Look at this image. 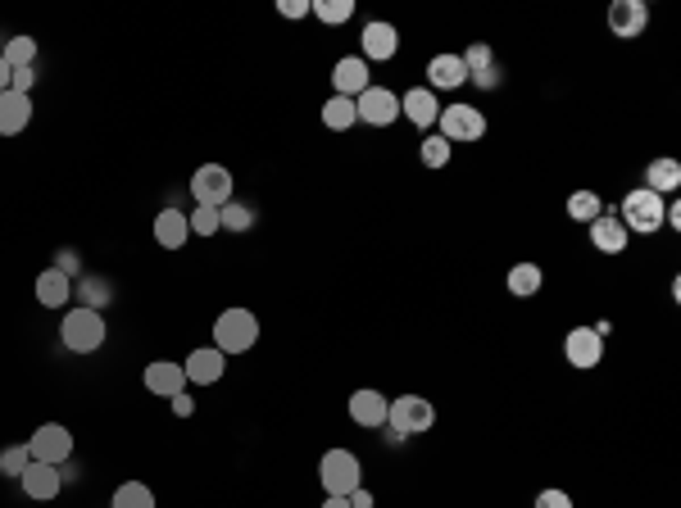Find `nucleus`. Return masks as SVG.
<instances>
[{
	"label": "nucleus",
	"mask_w": 681,
	"mask_h": 508,
	"mask_svg": "<svg viewBox=\"0 0 681 508\" xmlns=\"http://www.w3.org/2000/svg\"><path fill=\"white\" fill-rule=\"evenodd\" d=\"M105 336H109V327H105V318H100L96 309H82V304H73V309L64 313V323H60L64 350H73V354H96L100 345H105Z\"/></svg>",
	"instance_id": "nucleus-1"
},
{
	"label": "nucleus",
	"mask_w": 681,
	"mask_h": 508,
	"mask_svg": "<svg viewBox=\"0 0 681 508\" xmlns=\"http://www.w3.org/2000/svg\"><path fill=\"white\" fill-rule=\"evenodd\" d=\"M259 341V318L250 309H223L214 323V350L223 354H246Z\"/></svg>",
	"instance_id": "nucleus-2"
},
{
	"label": "nucleus",
	"mask_w": 681,
	"mask_h": 508,
	"mask_svg": "<svg viewBox=\"0 0 681 508\" xmlns=\"http://www.w3.org/2000/svg\"><path fill=\"white\" fill-rule=\"evenodd\" d=\"M618 218H622V227H627V236H632V232H641V236L659 232V227H663V196H654L650 186H636V191H627V196H622Z\"/></svg>",
	"instance_id": "nucleus-3"
},
{
	"label": "nucleus",
	"mask_w": 681,
	"mask_h": 508,
	"mask_svg": "<svg viewBox=\"0 0 681 508\" xmlns=\"http://www.w3.org/2000/svg\"><path fill=\"white\" fill-rule=\"evenodd\" d=\"M386 427H391V436H423V431L436 427V409L432 400H423V395H400V400H391V409H386Z\"/></svg>",
	"instance_id": "nucleus-4"
},
{
	"label": "nucleus",
	"mask_w": 681,
	"mask_h": 508,
	"mask_svg": "<svg viewBox=\"0 0 681 508\" xmlns=\"http://www.w3.org/2000/svg\"><path fill=\"white\" fill-rule=\"evenodd\" d=\"M318 481H323L327 495H355L364 486V468H359V459L350 450H327L318 459Z\"/></svg>",
	"instance_id": "nucleus-5"
},
{
	"label": "nucleus",
	"mask_w": 681,
	"mask_h": 508,
	"mask_svg": "<svg viewBox=\"0 0 681 508\" xmlns=\"http://www.w3.org/2000/svg\"><path fill=\"white\" fill-rule=\"evenodd\" d=\"M436 132H441L450 146H468V141L486 137V118H482V109H473V105H441Z\"/></svg>",
	"instance_id": "nucleus-6"
},
{
	"label": "nucleus",
	"mask_w": 681,
	"mask_h": 508,
	"mask_svg": "<svg viewBox=\"0 0 681 508\" xmlns=\"http://www.w3.org/2000/svg\"><path fill=\"white\" fill-rule=\"evenodd\" d=\"M28 450L37 463H55V468H64V463L73 459V436L69 427H60V422H41L37 431H32Z\"/></svg>",
	"instance_id": "nucleus-7"
},
{
	"label": "nucleus",
	"mask_w": 681,
	"mask_h": 508,
	"mask_svg": "<svg viewBox=\"0 0 681 508\" xmlns=\"http://www.w3.org/2000/svg\"><path fill=\"white\" fill-rule=\"evenodd\" d=\"M191 196L196 205H209V209H223L232 200V173L223 164H200L191 173Z\"/></svg>",
	"instance_id": "nucleus-8"
},
{
	"label": "nucleus",
	"mask_w": 681,
	"mask_h": 508,
	"mask_svg": "<svg viewBox=\"0 0 681 508\" xmlns=\"http://www.w3.org/2000/svg\"><path fill=\"white\" fill-rule=\"evenodd\" d=\"M650 28V5L645 0H613L609 5V32L618 41H636Z\"/></svg>",
	"instance_id": "nucleus-9"
},
{
	"label": "nucleus",
	"mask_w": 681,
	"mask_h": 508,
	"mask_svg": "<svg viewBox=\"0 0 681 508\" xmlns=\"http://www.w3.org/2000/svg\"><path fill=\"white\" fill-rule=\"evenodd\" d=\"M355 114L373 127H391L395 118H400V96H395L391 87H368L364 96L355 100Z\"/></svg>",
	"instance_id": "nucleus-10"
},
{
	"label": "nucleus",
	"mask_w": 681,
	"mask_h": 508,
	"mask_svg": "<svg viewBox=\"0 0 681 508\" xmlns=\"http://www.w3.org/2000/svg\"><path fill=\"white\" fill-rule=\"evenodd\" d=\"M563 354H568V363L582 372H591L595 363L604 359V336L595 332V327H573V332L563 336Z\"/></svg>",
	"instance_id": "nucleus-11"
},
{
	"label": "nucleus",
	"mask_w": 681,
	"mask_h": 508,
	"mask_svg": "<svg viewBox=\"0 0 681 508\" xmlns=\"http://www.w3.org/2000/svg\"><path fill=\"white\" fill-rule=\"evenodd\" d=\"M373 69H368V59L364 55H346V59H336V69H332V87H336V96H350V100H359L368 87H373Z\"/></svg>",
	"instance_id": "nucleus-12"
},
{
	"label": "nucleus",
	"mask_w": 681,
	"mask_h": 508,
	"mask_svg": "<svg viewBox=\"0 0 681 508\" xmlns=\"http://www.w3.org/2000/svg\"><path fill=\"white\" fill-rule=\"evenodd\" d=\"M141 381H146V391H150V395H164V400H173V395L187 391V372H182V363H173V359L146 363Z\"/></svg>",
	"instance_id": "nucleus-13"
},
{
	"label": "nucleus",
	"mask_w": 681,
	"mask_h": 508,
	"mask_svg": "<svg viewBox=\"0 0 681 508\" xmlns=\"http://www.w3.org/2000/svg\"><path fill=\"white\" fill-rule=\"evenodd\" d=\"M182 372H187V381H196V386H214V381L227 372V354L214 350V345H200V350L187 354Z\"/></svg>",
	"instance_id": "nucleus-14"
},
{
	"label": "nucleus",
	"mask_w": 681,
	"mask_h": 508,
	"mask_svg": "<svg viewBox=\"0 0 681 508\" xmlns=\"http://www.w3.org/2000/svg\"><path fill=\"white\" fill-rule=\"evenodd\" d=\"M19 486H23V495H28V499H55L64 490V472L55 468V463H37V459H32L28 472L19 477Z\"/></svg>",
	"instance_id": "nucleus-15"
},
{
	"label": "nucleus",
	"mask_w": 681,
	"mask_h": 508,
	"mask_svg": "<svg viewBox=\"0 0 681 508\" xmlns=\"http://www.w3.org/2000/svg\"><path fill=\"white\" fill-rule=\"evenodd\" d=\"M400 55V32L391 23H364V59L368 64H386V59Z\"/></svg>",
	"instance_id": "nucleus-16"
},
{
	"label": "nucleus",
	"mask_w": 681,
	"mask_h": 508,
	"mask_svg": "<svg viewBox=\"0 0 681 508\" xmlns=\"http://www.w3.org/2000/svg\"><path fill=\"white\" fill-rule=\"evenodd\" d=\"M28 123H32V96L0 91V137H19Z\"/></svg>",
	"instance_id": "nucleus-17"
},
{
	"label": "nucleus",
	"mask_w": 681,
	"mask_h": 508,
	"mask_svg": "<svg viewBox=\"0 0 681 508\" xmlns=\"http://www.w3.org/2000/svg\"><path fill=\"white\" fill-rule=\"evenodd\" d=\"M386 409H391V400H386L382 391H355L350 395V422H359V427H386Z\"/></svg>",
	"instance_id": "nucleus-18"
},
{
	"label": "nucleus",
	"mask_w": 681,
	"mask_h": 508,
	"mask_svg": "<svg viewBox=\"0 0 681 508\" xmlns=\"http://www.w3.org/2000/svg\"><path fill=\"white\" fill-rule=\"evenodd\" d=\"M400 109L409 114V123L418 127H436V118H441V100H436L432 87H414L400 96Z\"/></svg>",
	"instance_id": "nucleus-19"
},
{
	"label": "nucleus",
	"mask_w": 681,
	"mask_h": 508,
	"mask_svg": "<svg viewBox=\"0 0 681 508\" xmlns=\"http://www.w3.org/2000/svg\"><path fill=\"white\" fill-rule=\"evenodd\" d=\"M37 304H46V309H64V304L73 300V277H64L60 268H46V273H37Z\"/></svg>",
	"instance_id": "nucleus-20"
},
{
	"label": "nucleus",
	"mask_w": 681,
	"mask_h": 508,
	"mask_svg": "<svg viewBox=\"0 0 681 508\" xmlns=\"http://www.w3.org/2000/svg\"><path fill=\"white\" fill-rule=\"evenodd\" d=\"M591 245L600 254H622L627 250V227H622V218L618 214H600L591 223Z\"/></svg>",
	"instance_id": "nucleus-21"
},
{
	"label": "nucleus",
	"mask_w": 681,
	"mask_h": 508,
	"mask_svg": "<svg viewBox=\"0 0 681 508\" xmlns=\"http://www.w3.org/2000/svg\"><path fill=\"white\" fill-rule=\"evenodd\" d=\"M427 82H432V91H454L468 82V69L459 55H436L432 64H427Z\"/></svg>",
	"instance_id": "nucleus-22"
},
{
	"label": "nucleus",
	"mask_w": 681,
	"mask_h": 508,
	"mask_svg": "<svg viewBox=\"0 0 681 508\" xmlns=\"http://www.w3.org/2000/svg\"><path fill=\"white\" fill-rule=\"evenodd\" d=\"M187 236H191V223H187L182 209H164V214L155 218V241L164 245V250H182Z\"/></svg>",
	"instance_id": "nucleus-23"
},
{
	"label": "nucleus",
	"mask_w": 681,
	"mask_h": 508,
	"mask_svg": "<svg viewBox=\"0 0 681 508\" xmlns=\"http://www.w3.org/2000/svg\"><path fill=\"white\" fill-rule=\"evenodd\" d=\"M504 286H509V295H518V300H532V295L545 286V273L536 264H514L509 273H504Z\"/></svg>",
	"instance_id": "nucleus-24"
},
{
	"label": "nucleus",
	"mask_w": 681,
	"mask_h": 508,
	"mask_svg": "<svg viewBox=\"0 0 681 508\" xmlns=\"http://www.w3.org/2000/svg\"><path fill=\"white\" fill-rule=\"evenodd\" d=\"M645 186H650L654 196H672L681 186V164L677 159H654V164L645 168Z\"/></svg>",
	"instance_id": "nucleus-25"
},
{
	"label": "nucleus",
	"mask_w": 681,
	"mask_h": 508,
	"mask_svg": "<svg viewBox=\"0 0 681 508\" xmlns=\"http://www.w3.org/2000/svg\"><path fill=\"white\" fill-rule=\"evenodd\" d=\"M323 123L332 127V132H350V127L359 123L355 100H350V96H327V105H323Z\"/></svg>",
	"instance_id": "nucleus-26"
},
{
	"label": "nucleus",
	"mask_w": 681,
	"mask_h": 508,
	"mask_svg": "<svg viewBox=\"0 0 681 508\" xmlns=\"http://www.w3.org/2000/svg\"><path fill=\"white\" fill-rule=\"evenodd\" d=\"M73 295H78V304H82V309H96V313H100L109 300H114V286H109L105 277H82V282H78V291H73Z\"/></svg>",
	"instance_id": "nucleus-27"
},
{
	"label": "nucleus",
	"mask_w": 681,
	"mask_h": 508,
	"mask_svg": "<svg viewBox=\"0 0 681 508\" xmlns=\"http://www.w3.org/2000/svg\"><path fill=\"white\" fill-rule=\"evenodd\" d=\"M0 55H5L10 69H37V41L32 37H10L0 46Z\"/></svg>",
	"instance_id": "nucleus-28"
},
{
	"label": "nucleus",
	"mask_w": 681,
	"mask_h": 508,
	"mask_svg": "<svg viewBox=\"0 0 681 508\" xmlns=\"http://www.w3.org/2000/svg\"><path fill=\"white\" fill-rule=\"evenodd\" d=\"M600 214H604V205H600V196H595V191H573V196H568V218H573V223L591 227Z\"/></svg>",
	"instance_id": "nucleus-29"
},
{
	"label": "nucleus",
	"mask_w": 681,
	"mask_h": 508,
	"mask_svg": "<svg viewBox=\"0 0 681 508\" xmlns=\"http://www.w3.org/2000/svg\"><path fill=\"white\" fill-rule=\"evenodd\" d=\"M114 508H155V490L146 481H123L114 490Z\"/></svg>",
	"instance_id": "nucleus-30"
},
{
	"label": "nucleus",
	"mask_w": 681,
	"mask_h": 508,
	"mask_svg": "<svg viewBox=\"0 0 681 508\" xmlns=\"http://www.w3.org/2000/svg\"><path fill=\"white\" fill-rule=\"evenodd\" d=\"M309 14H318L327 28H336V23L355 19V0H314V5H309Z\"/></svg>",
	"instance_id": "nucleus-31"
},
{
	"label": "nucleus",
	"mask_w": 681,
	"mask_h": 508,
	"mask_svg": "<svg viewBox=\"0 0 681 508\" xmlns=\"http://www.w3.org/2000/svg\"><path fill=\"white\" fill-rule=\"evenodd\" d=\"M450 150H454V146L441 137V132H432V137L418 141V159H423L427 168H445V164H450Z\"/></svg>",
	"instance_id": "nucleus-32"
},
{
	"label": "nucleus",
	"mask_w": 681,
	"mask_h": 508,
	"mask_svg": "<svg viewBox=\"0 0 681 508\" xmlns=\"http://www.w3.org/2000/svg\"><path fill=\"white\" fill-rule=\"evenodd\" d=\"M218 227H227V232H250V227H255V209L227 200V205L218 209Z\"/></svg>",
	"instance_id": "nucleus-33"
},
{
	"label": "nucleus",
	"mask_w": 681,
	"mask_h": 508,
	"mask_svg": "<svg viewBox=\"0 0 681 508\" xmlns=\"http://www.w3.org/2000/svg\"><path fill=\"white\" fill-rule=\"evenodd\" d=\"M28 463H32L28 445H5V450H0V477H23Z\"/></svg>",
	"instance_id": "nucleus-34"
},
{
	"label": "nucleus",
	"mask_w": 681,
	"mask_h": 508,
	"mask_svg": "<svg viewBox=\"0 0 681 508\" xmlns=\"http://www.w3.org/2000/svg\"><path fill=\"white\" fill-rule=\"evenodd\" d=\"M187 223H191V236H214V232H218V209L196 205V209L187 214Z\"/></svg>",
	"instance_id": "nucleus-35"
},
{
	"label": "nucleus",
	"mask_w": 681,
	"mask_h": 508,
	"mask_svg": "<svg viewBox=\"0 0 681 508\" xmlns=\"http://www.w3.org/2000/svg\"><path fill=\"white\" fill-rule=\"evenodd\" d=\"M32 87H37V69H14L10 91H19V96H32Z\"/></svg>",
	"instance_id": "nucleus-36"
},
{
	"label": "nucleus",
	"mask_w": 681,
	"mask_h": 508,
	"mask_svg": "<svg viewBox=\"0 0 681 508\" xmlns=\"http://www.w3.org/2000/svg\"><path fill=\"white\" fill-rule=\"evenodd\" d=\"M536 508H573V499L563 495V490H541V495H536Z\"/></svg>",
	"instance_id": "nucleus-37"
},
{
	"label": "nucleus",
	"mask_w": 681,
	"mask_h": 508,
	"mask_svg": "<svg viewBox=\"0 0 681 508\" xmlns=\"http://www.w3.org/2000/svg\"><path fill=\"white\" fill-rule=\"evenodd\" d=\"M277 14L282 19H300V14H309V0H277Z\"/></svg>",
	"instance_id": "nucleus-38"
},
{
	"label": "nucleus",
	"mask_w": 681,
	"mask_h": 508,
	"mask_svg": "<svg viewBox=\"0 0 681 508\" xmlns=\"http://www.w3.org/2000/svg\"><path fill=\"white\" fill-rule=\"evenodd\" d=\"M55 268H60L64 277H73V273H78V254H73V250H60V259H55Z\"/></svg>",
	"instance_id": "nucleus-39"
},
{
	"label": "nucleus",
	"mask_w": 681,
	"mask_h": 508,
	"mask_svg": "<svg viewBox=\"0 0 681 508\" xmlns=\"http://www.w3.org/2000/svg\"><path fill=\"white\" fill-rule=\"evenodd\" d=\"M173 413H178V418H191V413H196V400H191L187 391L173 395Z\"/></svg>",
	"instance_id": "nucleus-40"
},
{
	"label": "nucleus",
	"mask_w": 681,
	"mask_h": 508,
	"mask_svg": "<svg viewBox=\"0 0 681 508\" xmlns=\"http://www.w3.org/2000/svg\"><path fill=\"white\" fill-rule=\"evenodd\" d=\"M346 499H350V508H373V495H368L364 486H359L355 495H346Z\"/></svg>",
	"instance_id": "nucleus-41"
},
{
	"label": "nucleus",
	"mask_w": 681,
	"mask_h": 508,
	"mask_svg": "<svg viewBox=\"0 0 681 508\" xmlns=\"http://www.w3.org/2000/svg\"><path fill=\"white\" fill-rule=\"evenodd\" d=\"M473 82H482V87H495V82H500V69H495V64H491V69H486V73H477Z\"/></svg>",
	"instance_id": "nucleus-42"
},
{
	"label": "nucleus",
	"mask_w": 681,
	"mask_h": 508,
	"mask_svg": "<svg viewBox=\"0 0 681 508\" xmlns=\"http://www.w3.org/2000/svg\"><path fill=\"white\" fill-rule=\"evenodd\" d=\"M10 78H14V69L5 64V55H0V91H10Z\"/></svg>",
	"instance_id": "nucleus-43"
},
{
	"label": "nucleus",
	"mask_w": 681,
	"mask_h": 508,
	"mask_svg": "<svg viewBox=\"0 0 681 508\" xmlns=\"http://www.w3.org/2000/svg\"><path fill=\"white\" fill-rule=\"evenodd\" d=\"M323 508H350V499H346V495H327Z\"/></svg>",
	"instance_id": "nucleus-44"
}]
</instances>
